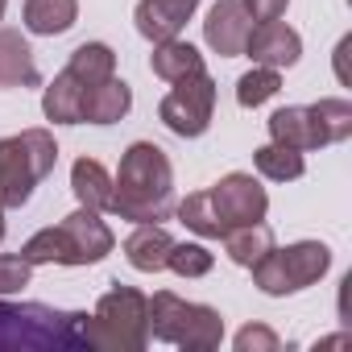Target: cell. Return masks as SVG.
Returning <instances> with one entry per match:
<instances>
[{
	"instance_id": "6da1fadb",
	"label": "cell",
	"mask_w": 352,
	"mask_h": 352,
	"mask_svg": "<svg viewBox=\"0 0 352 352\" xmlns=\"http://www.w3.org/2000/svg\"><path fill=\"white\" fill-rule=\"evenodd\" d=\"M133 224H162L174 212V170L162 145L133 141L120 153V170L112 179V208Z\"/></svg>"
},
{
	"instance_id": "7a4b0ae2",
	"label": "cell",
	"mask_w": 352,
	"mask_h": 352,
	"mask_svg": "<svg viewBox=\"0 0 352 352\" xmlns=\"http://www.w3.org/2000/svg\"><path fill=\"white\" fill-rule=\"evenodd\" d=\"M91 348L87 311L0 298V352H75Z\"/></svg>"
},
{
	"instance_id": "3957f363",
	"label": "cell",
	"mask_w": 352,
	"mask_h": 352,
	"mask_svg": "<svg viewBox=\"0 0 352 352\" xmlns=\"http://www.w3.org/2000/svg\"><path fill=\"white\" fill-rule=\"evenodd\" d=\"M112 249H116V236H112V228L100 220V212L79 208V212H71L63 224L34 232V236L25 241L21 257H25L30 265H96V261H104Z\"/></svg>"
},
{
	"instance_id": "277c9868",
	"label": "cell",
	"mask_w": 352,
	"mask_h": 352,
	"mask_svg": "<svg viewBox=\"0 0 352 352\" xmlns=\"http://www.w3.org/2000/svg\"><path fill=\"white\" fill-rule=\"evenodd\" d=\"M87 340L96 352H141L149 344V294L137 286H112L87 315Z\"/></svg>"
},
{
	"instance_id": "5b68a950",
	"label": "cell",
	"mask_w": 352,
	"mask_h": 352,
	"mask_svg": "<svg viewBox=\"0 0 352 352\" xmlns=\"http://www.w3.org/2000/svg\"><path fill=\"white\" fill-rule=\"evenodd\" d=\"M58 162L50 129H25L17 137H0V208H25L34 187Z\"/></svg>"
},
{
	"instance_id": "8992f818",
	"label": "cell",
	"mask_w": 352,
	"mask_h": 352,
	"mask_svg": "<svg viewBox=\"0 0 352 352\" xmlns=\"http://www.w3.org/2000/svg\"><path fill=\"white\" fill-rule=\"evenodd\" d=\"M253 270V282L261 294L270 298H286V294H298L315 282H323V274L331 270V249L323 241H294L286 249H270Z\"/></svg>"
},
{
	"instance_id": "52a82bcc",
	"label": "cell",
	"mask_w": 352,
	"mask_h": 352,
	"mask_svg": "<svg viewBox=\"0 0 352 352\" xmlns=\"http://www.w3.org/2000/svg\"><path fill=\"white\" fill-rule=\"evenodd\" d=\"M157 116L174 137H204L212 129V116H216V79L208 71L179 79L162 96Z\"/></svg>"
},
{
	"instance_id": "ba28073f",
	"label": "cell",
	"mask_w": 352,
	"mask_h": 352,
	"mask_svg": "<svg viewBox=\"0 0 352 352\" xmlns=\"http://www.w3.org/2000/svg\"><path fill=\"white\" fill-rule=\"evenodd\" d=\"M212 204H216L224 228L257 224V220H265V212H270V195H265V187L253 179V174H245V170L224 174V179L212 187Z\"/></svg>"
},
{
	"instance_id": "9c48e42d",
	"label": "cell",
	"mask_w": 352,
	"mask_h": 352,
	"mask_svg": "<svg viewBox=\"0 0 352 352\" xmlns=\"http://www.w3.org/2000/svg\"><path fill=\"white\" fill-rule=\"evenodd\" d=\"M245 54L253 58V67H274V71H282V67H294V63L302 58V38H298V30H290L282 17H278V21H257V25L249 30V38H245Z\"/></svg>"
},
{
	"instance_id": "30bf717a",
	"label": "cell",
	"mask_w": 352,
	"mask_h": 352,
	"mask_svg": "<svg viewBox=\"0 0 352 352\" xmlns=\"http://www.w3.org/2000/svg\"><path fill=\"white\" fill-rule=\"evenodd\" d=\"M249 30H253V17L245 13L241 0H216L208 9V21H204V42L220 58H236V54H245Z\"/></svg>"
},
{
	"instance_id": "8fae6325",
	"label": "cell",
	"mask_w": 352,
	"mask_h": 352,
	"mask_svg": "<svg viewBox=\"0 0 352 352\" xmlns=\"http://www.w3.org/2000/svg\"><path fill=\"white\" fill-rule=\"evenodd\" d=\"M199 0H137V34L145 42H166V38H179L183 25L195 17Z\"/></svg>"
},
{
	"instance_id": "7c38bea8",
	"label": "cell",
	"mask_w": 352,
	"mask_h": 352,
	"mask_svg": "<svg viewBox=\"0 0 352 352\" xmlns=\"http://www.w3.org/2000/svg\"><path fill=\"white\" fill-rule=\"evenodd\" d=\"M170 249H174V236L162 224H137L124 236V261L133 270H141V274H162Z\"/></svg>"
},
{
	"instance_id": "4fadbf2b",
	"label": "cell",
	"mask_w": 352,
	"mask_h": 352,
	"mask_svg": "<svg viewBox=\"0 0 352 352\" xmlns=\"http://www.w3.org/2000/svg\"><path fill=\"white\" fill-rule=\"evenodd\" d=\"M42 71L17 30H0V87H38Z\"/></svg>"
},
{
	"instance_id": "5bb4252c",
	"label": "cell",
	"mask_w": 352,
	"mask_h": 352,
	"mask_svg": "<svg viewBox=\"0 0 352 352\" xmlns=\"http://www.w3.org/2000/svg\"><path fill=\"white\" fill-rule=\"evenodd\" d=\"M270 137L278 145H290L298 153L307 149H323V137H319V124L311 116V104H290V108H278L270 116Z\"/></svg>"
},
{
	"instance_id": "9a60e30c",
	"label": "cell",
	"mask_w": 352,
	"mask_h": 352,
	"mask_svg": "<svg viewBox=\"0 0 352 352\" xmlns=\"http://www.w3.org/2000/svg\"><path fill=\"white\" fill-rule=\"evenodd\" d=\"M129 108H133V87L116 75L83 91V120L87 124H116L129 116Z\"/></svg>"
},
{
	"instance_id": "2e32d148",
	"label": "cell",
	"mask_w": 352,
	"mask_h": 352,
	"mask_svg": "<svg viewBox=\"0 0 352 352\" xmlns=\"http://www.w3.org/2000/svg\"><path fill=\"white\" fill-rule=\"evenodd\" d=\"M83 83L71 75V71H63V75H54L50 83H46V91H42V112H46V120H54V124H83Z\"/></svg>"
},
{
	"instance_id": "e0dca14e",
	"label": "cell",
	"mask_w": 352,
	"mask_h": 352,
	"mask_svg": "<svg viewBox=\"0 0 352 352\" xmlns=\"http://www.w3.org/2000/svg\"><path fill=\"white\" fill-rule=\"evenodd\" d=\"M149 71L166 83H179L195 71H204V54L183 42V38H166V42H153V54H149Z\"/></svg>"
},
{
	"instance_id": "ac0fdd59",
	"label": "cell",
	"mask_w": 352,
	"mask_h": 352,
	"mask_svg": "<svg viewBox=\"0 0 352 352\" xmlns=\"http://www.w3.org/2000/svg\"><path fill=\"white\" fill-rule=\"evenodd\" d=\"M71 191H75L79 208L108 212V208H112V174L104 170V162L79 157V162L71 166Z\"/></svg>"
},
{
	"instance_id": "d6986e66",
	"label": "cell",
	"mask_w": 352,
	"mask_h": 352,
	"mask_svg": "<svg viewBox=\"0 0 352 352\" xmlns=\"http://www.w3.org/2000/svg\"><path fill=\"white\" fill-rule=\"evenodd\" d=\"M187 315H191V302L187 298H179L174 290H157L149 298V340L179 344V336L187 327Z\"/></svg>"
},
{
	"instance_id": "ffe728a7",
	"label": "cell",
	"mask_w": 352,
	"mask_h": 352,
	"mask_svg": "<svg viewBox=\"0 0 352 352\" xmlns=\"http://www.w3.org/2000/svg\"><path fill=\"white\" fill-rule=\"evenodd\" d=\"M79 21V0H25V30L38 38H58Z\"/></svg>"
},
{
	"instance_id": "44dd1931",
	"label": "cell",
	"mask_w": 352,
	"mask_h": 352,
	"mask_svg": "<svg viewBox=\"0 0 352 352\" xmlns=\"http://www.w3.org/2000/svg\"><path fill=\"white\" fill-rule=\"evenodd\" d=\"M224 340V315L208 302H191V315H187V327L179 336V344L174 348H183V352H212L220 348Z\"/></svg>"
},
{
	"instance_id": "7402d4cb",
	"label": "cell",
	"mask_w": 352,
	"mask_h": 352,
	"mask_svg": "<svg viewBox=\"0 0 352 352\" xmlns=\"http://www.w3.org/2000/svg\"><path fill=\"white\" fill-rule=\"evenodd\" d=\"M224 253H228V261L232 265H257L270 249H274V232H270V224L265 220H257V224H241V228H228L224 236Z\"/></svg>"
},
{
	"instance_id": "603a6c76",
	"label": "cell",
	"mask_w": 352,
	"mask_h": 352,
	"mask_svg": "<svg viewBox=\"0 0 352 352\" xmlns=\"http://www.w3.org/2000/svg\"><path fill=\"white\" fill-rule=\"evenodd\" d=\"M67 71H71L83 87H96V83H104V79L116 75V54H112V46H104V42H83V46L71 50Z\"/></svg>"
},
{
	"instance_id": "cb8c5ba5",
	"label": "cell",
	"mask_w": 352,
	"mask_h": 352,
	"mask_svg": "<svg viewBox=\"0 0 352 352\" xmlns=\"http://www.w3.org/2000/svg\"><path fill=\"white\" fill-rule=\"evenodd\" d=\"M253 166H257L261 179H270V183H294V179H302V174H307L302 153L290 149V145H278V141L253 149Z\"/></svg>"
},
{
	"instance_id": "d4e9b609",
	"label": "cell",
	"mask_w": 352,
	"mask_h": 352,
	"mask_svg": "<svg viewBox=\"0 0 352 352\" xmlns=\"http://www.w3.org/2000/svg\"><path fill=\"white\" fill-rule=\"evenodd\" d=\"M179 220H183L195 236H204V241H220V236L228 232L224 220H220V212H216V204H212V191L187 195V199L179 204Z\"/></svg>"
},
{
	"instance_id": "484cf974",
	"label": "cell",
	"mask_w": 352,
	"mask_h": 352,
	"mask_svg": "<svg viewBox=\"0 0 352 352\" xmlns=\"http://www.w3.org/2000/svg\"><path fill=\"white\" fill-rule=\"evenodd\" d=\"M282 91V75L274 67H253L236 79V104L241 108H261L265 100H274Z\"/></svg>"
},
{
	"instance_id": "4316f807",
	"label": "cell",
	"mask_w": 352,
	"mask_h": 352,
	"mask_svg": "<svg viewBox=\"0 0 352 352\" xmlns=\"http://www.w3.org/2000/svg\"><path fill=\"white\" fill-rule=\"evenodd\" d=\"M311 116H315V124H319V137H323V145H336V141H344L348 133H352V104L348 100H319V104H311Z\"/></svg>"
},
{
	"instance_id": "83f0119b",
	"label": "cell",
	"mask_w": 352,
	"mask_h": 352,
	"mask_svg": "<svg viewBox=\"0 0 352 352\" xmlns=\"http://www.w3.org/2000/svg\"><path fill=\"white\" fill-rule=\"evenodd\" d=\"M212 265H216L212 249H208V245H195V241H183V245L174 241V249H170V257H166V270H174L179 278H208Z\"/></svg>"
},
{
	"instance_id": "f1b7e54d",
	"label": "cell",
	"mask_w": 352,
	"mask_h": 352,
	"mask_svg": "<svg viewBox=\"0 0 352 352\" xmlns=\"http://www.w3.org/2000/svg\"><path fill=\"white\" fill-rule=\"evenodd\" d=\"M30 278H34V265H30L21 253H0V298L25 290Z\"/></svg>"
},
{
	"instance_id": "f546056e",
	"label": "cell",
	"mask_w": 352,
	"mask_h": 352,
	"mask_svg": "<svg viewBox=\"0 0 352 352\" xmlns=\"http://www.w3.org/2000/svg\"><path fill=\"white\" fill-rule=\"evenodd\" d=\"M232 344H236V352H278V348H282L278 331L265 327V323H249V327H241Z\"/></svg>"
},
{
	"instance_id": "4dcf8cb0",
	"label": "cell",
	"mask_w": 352,
	"mask_h": 352,
	"mask_svg": "<svg viewBox=\"0 0 352 352\" xmlns=\"http://www.w3.org/2000/svg\"><path fill=\"white\" fill-rule=\"evenodd\" d=\"M241 5H245V13H249L253 21H278V17L286 13L290 0H241Z\"/></svg>"
},
{
	"instance_id": "1f68e13d",
	"label": "cell",
	"mask_w": 352,
	"mask_h": 352,
	"mask_svg": "<svg viewBox=\"0 0 352 352\" xmlns=\"http://www.w3.org/2000/svg\"><path fill=\"white\" fill-rule=\"evenodd\" d=\"M0 241H5V208H0Z\"/></svg>"
},
{
	"instance_id": "d6a6232c",
	"label": "cell",
	"mask_w": 352,
	"mask_h": 352,
	"mask_svg": "<svg viewBox=\"0 0 352 352\" xmlns=\"http://www.w3.org/2000/svg\"><path fill=\"white\" fill-rule=\"evenodd\" d=\"M5 9H9V0H0V17H5Z\"/></svg>"
}]
</instances>
